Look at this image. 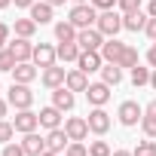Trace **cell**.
<instances>
[{
	"label": "cell",
	"mask_w": 156,
	"mask_h": 156,
	"mask_svg": "<svg viewBox=\"0 0 156 156\" xmlns=\"http://www.w3.org/2000/svg\"><path fill=\"white\" fill-rule=\"evenodd\" d=\"M76 31H83V28H95V22H98V9L95 6H89V3H76L73 9H70V19H67Z\"/></svg>",
	"instance_id": "cell-1"
},
{
	"label": "cell",
	"mask_w": 156,
	"mask_h": 156,
	"mask_svg": "<svg viewBox=\"0 0 156 156\" xmlns=\"http://www.w3.org/2000/svg\"><path fill=\"white\" fill-rule=\"evenodd\" d=\"M6 101H9V107H16V110H28V107L34 104V92H31L28 83H12Z\"/></svg>",
	"instance_id": "cell-2"
},
{
	"label": "cell",
	"mask_w": 156,
	"mask_h": 156,
	"mask_svg": "<svg viewBox=\"0 0 156 156\" xmlns=\"http://www.w3.org/2000/svg\"><path fill=\"white\" fill-rule=\"evenodd\" d=\"M95 28H98L104 37H116V34L122 31V16H119V12H113V9H104V12H98Z\"/></svg>",
	"instance_id": "cell-3"
},
{
	"label": "cell",
	"mask_w": 156,
	"mask_h": 156,
	"mask_svg": "<svg viewBox=\"0 0 156 156\" xmlns=\"http://www.w3.org/2000/svg\"><path fill=\"white\" fill-rule=\"evenodd\" d=\"M76 46H80L83 52H101L104 46V34L98 28H83L80 34H76Z\"/></svg>",
	"instance_id": "cell-4"
},
{
	"label": "cell",
	"mask_w": 156,
	"mask_h": 156,
	"mask_svg": "<svg viewBox=\"0 0 156 156\" xmlns=\"http://www.w3.org/2000/svg\"><path fill=\"white\" fill-rule=\"evenodd\" d=\"M116 116H119V122H122V126H138V122H141V116H144V107H141L138 101H122Z\"/></svg>",
	"instance_id": "cell-5"
},
{
	"label": "cell",
	"mask_w": 156,
	"mask_h": 156,
	"mask_svg": "<svg viewBox=\"0 0 156 156\" xmlns=\"http://www.w3.org/2000/svg\"><path fill=\"white\" fill-rule=\"evenodd\" d=\"M12 126H16V132H22V135L37 132V126H40V113H34L31 107H28V110H19L16 119H12Z\"/></svg>",
	"instance_id": "cell-6"
},
{
	"label": "cell",
	"mask_w": 156,
	"mask_h": 156,
	"mask_svg": "<svg viewBox=\"0 0 156 156\" xmlns=\"http://www.w3.org/2000/svg\"><path fill=\"white\" fill-rule=\"evenodd\" d=\"M64 132H67L70 141H86V135H89V119H83V116H67V119H64Z\"/></svg>",
	"instance_id": "cell-7"
},
{
	"label": "cell",
	"mask_w": 156,
	"mask_h": 156,
	"mask_svg": "<svg viewBox=\"0 0 156 156\" xmlns=\"http://www.w3.org/2000/svg\"><path fill=\"white\" fill-rule=\"evenodd\" d=\"M86 98H89V104H92V107H104V104L110 101V86H107L104 80H101V83H89Z\"/></svg>",
	"instance_id": "cell-8"
},
{
	"label": "cell",
	"mask_w": 156,
	"mask_h": 156,
	"mask_svg": "<svg viewBox=\"0 0 156 156\" xmlns=\"http://www.w3.org/2000/svg\"><path fill=\"white\" fill-rule=\"evenodd\" d=\"M9 46V52L16 55V61H31L34 58V43L28 40V37H16L12 43H6Z\"/></svg>",
	"instance_id": "cell-9"
},
{
	"label": "cell",
	"mask_w": 156,
	"mask_h": 156,
	"mask_svg": "<svg viewBox=\"0 0 156 156\" xmlns=\"http://www.w3.org/2000/svg\"><path fill=\"white\" fill-rule=\"evenodd\" d=\"M122 52H126V43H119L116 37H107V40H104V46H101V58H104V61H110V64H119Z\"/></svg>",
	"instance_id": "cell-10"
},
{
	"label": "cell",
	"mask_w": 156,
	"mask_h": 156,
	"mask_svg": "<svg viewBox=\"0 0 156 156\" xmlns=\"http://www.w3.org/2000/svg\"><path fill=\"white\" fill-rule=\"evenodd\" d=\"M55 58H58V52H55V46H49V43H37L34 46V64L37 67H49V64H55Z\"/></svg>",
	"instance_id": "cell-11"
},
{
	"label": "cell",
	"mask_w": 156,
	"mask_h": 156,
	"mask_svg": "<svg viewBox=\"0 0 156 156\" xmlns=\"http://www.w3.org/2000/svg\"><path fill=\"white\" fill-rule=\"evenodd\" d=\"M107 129H110V113H107L104 107H95V110L89 113V132L107 135Z\"/></svg>",
	"instance_id": "cell-12"
},
{
	"label": "cell",
	"mask_w": 156,
	"mask_h": 156,
	"mask_svg": "<svg viewBox=\"0 0 156 156\" xmlns=\"http://www.w3.org/2000/svg\"><path fill=\"white\" fill-rule=\"evenodd\" d=\"M37 80V64L34 61H19L16 67H12V83H34Z\"/></svg>",
	"instance_id": "cell-13"
},
{
	"label": "cell",
	"mask_w": 156,
	"mask_h": 156,
	"mask_svg": "<svg viewBox=\"0 0 156 156\" xmlns=\"http://www.w3.org/2000/svg\"><path fill=\"white\" fill-rule=\"evenodd\" d=\"M76 67H80L83 73H95L104 67V58L101 52H80V58H76Z\"/></svg>",
	"instance_id": "cell-14"
},
{
	"label": "cell",
	"mask_w": 156,
	"mask_h": 156,
	"mask_svg": "<svg viewBox=\"0 0 156 156\" xmlns=\"http://www.w3.org/2000/svg\"><path fill=\"white\" fill-rule=\"evenodd\" d=\"M67 144H70V138H67L64 129H49V135H46V150H52V153H64Z\"/></svg>",
	"instance_id": "cell-15"
},
{
	"label": "cell",
	"mask_w": 156,
	"mask_h": 156,
	"mask_svg": "<svg viewBox=\"0 0 156 156\" xmlns=\"http://www.w3.org/2000/svg\"><path fill=\"white\" fill-rule=\"evenodd\" d=\"M64 80H67V70L64 67H55V64L43 67V86L46 89H58V86H64Z\"/></svg>",
	"instance_id": "cell-16"
},
{
	"label": "cell",
	"mask_w": 156,
	"mask_h": 156,
	"mask_svg": "<svg viewBox=\"0 0 156 156\" xmlns=\"http://www.w3.org/2000/svg\"><path fill=\"white\" fill-rule=\"evenodd\" d=\"M22 147H25V156H40L46 150V138H40L37 132H28L22 138Z\"/></svg>",
	"instance_id": "cell-17"
},
{
	"label": "cell",
	"mask_w": 156,
	"mask_h": 156,
	"mask_svg": "<svg viewBox=\"0 0 156 156\" xmlns=\"http://www.w3.org/2000/svg\"><path fill=\"white\" fill-rule=\"evenodd\" d=\"M64 86H67L70 92H86V89H89V73H83L80 67H76V70H67Z\"/></svg>",
	"instance_id": "cell-18"
},
{
	"label": "cell",
	"mask_w": 156,
	"mask_h": 156,
	"mask_svg": "<svg viewBox=\"0 0 156 156\" xmlns=\"http://www.w3.org/2000/svg\"><path fill=\"white\" fill-rule=\"evenodd\" d=\"M52 104L64 113V110H73V92L67 89V86H58V89H52Z\"/></svg>",
	"instance_id": "cell-19"
},
{
	"label": "cell",
	"mask_w": 156,
	"mask_h": 156,
	"mask_svg": "<svg viewBox=\"0 0 156 156\" xmlns=\"http://www.w3.org/2000/svg\"><path fill=\"white\" fill-rule=\"evenodd\" d=\"M147 19H150V16H144L141 9H138V12H126V16H122V28L138 34V31H144V28H147Z\"/></svg>",
	"instance_id": "cell-20"
},
{
	"label": "cell",
	"mask_w": 156,
	"mask_h": 156,
	"mask_svg": "<svg viewBox=\"0 0 156 156\" xmlns=\"http://www.w3.org/2000/svg\"><path fill=\"white\" fill-rule=\"evenodd\" d=\"M40 126L43 129H61V110L52 104V107H43L40 110Z\"/></svg>",
	"instance_id": "cell-21"
},
{
	"label": "cell",
	"mask_w": 156,
	"mask_h": 156,
	"mask_svg": "<svg viewBox=\"0 0 156 156\" xmlns=\"http://www.w3.org/2000/svg\"><path fill=\"white\" fill-rule=\"evenodd\" d=\"M52 3H46V0H43V3H34L31 6V19L37 22V25H46V22H52Z\"/></svg>",
	"instance_id": "cell-22"
},
{
	"label": "cell",
	"mask_w": 156,
	"mask_h": 156,
	"mask_svg": "<svg viewBox=\"0 0 156 156\" xmlns=\"http://www.w3.org/2000/svg\"><path fill=\"white\" fill-rule=\"evenodd\" d=\"M76 34H80V31H76L70 22H58L55 25V40L58 43H76Z\"/></svg>",
	"instance_id": "cell-23"
},
{
	"label": "cell",
	"mask_w": 156,
	"mask_h": 156,
	"mask_svg": "<svg viewBox=\"0 0 156 156\" xmlns=\"http://www.w3.org/2000/svg\"><path fill=\"white\" fill-rule=\"evenodd\" d=\"M101 80H104L107 86H119V80H122V67H119V64H110V61H107V64L101 67Z\"/></svg>",
	"instance_id": "cell-24"
},
{
	"label": "cell",
	"mask_w": 156,
	"mask_h": 156,
	"mask_svg": "<svg viewBox=\"0 0 156 156\" xmlns=\"http://www.w3.org/2000/svg\"><path fill=\"white\" fill-rule=\"evenodd\" d=\"M55 52H58V58H61V61H76L83 49L76 46V43H58V46H55Z\"/></svg>",
	"instance_id": "cell-25"
},
{
	"label": "cell",
	"mask_w": 156,
	"mask_h": 156,
	"mask_svg": "<svg viewBox=\"0 0 156 156\" xmlns=\"http://www.w3.org/2000/svg\"><path fill=\"white\" fill-rule=\"evenodd\" d=\"M12 28H16V37H28V40H31V37H34V31H37V22L28 16V19H16V25H12Z\"/></svg>",
	"instance_id": "cell-26"
},
{
	"label": "cell",
	"mask_w": 156,
	"mask_h": 156,
	"mask_svg": "<svg viewBox=\"0 0 156 156\" xmlns=\"http://www.w3.org/2000/svg\"><path fill=\"white\" fill-rule=\"evenodd\" d=\"M16 64H19V61H16V55L9 52V46H6V49H0V73H12Z\"/></svg>",
	"instance_id": "cell-27"
},
{
	"label": "cell",
	"mask_w": 156,
	"mask_h": 156,
	"mask_svg": "<svg viewBox=\"0 0 156 156\" xmlns=\"http://www.w3.org/2000/svg\"><path fill=\"white\" fill-rule=\"evenodd\" d=\"M132 153H135V156H156V141H153V138L138 141V147H135Z\"/></svg>",
	"instance_id": "cell-28"
},
{
	"label": "cell",
	"mask_w": 156,
	"mask_h": 156,
	"mask_svg": "<svg viewBox=\"0 0 156 156\" xmlns=\"http://www.w3.org/2000/svg\"><path fill=\"white\" fill-rule=\"evenodd\" d=\"M141 129H144L147 138H156V113H147V110H144V116H141Z\"/></svg>",
	"instance_id": "cell-29"
},
{
	"label": "cell",
	"mask_w": 156,
	"mask_h": 156,
	"mask_svg": "<svg viewBox=\"0 0 156 156\" xmlns=\"http://www.w3.org/2000/svg\"><path fill=\"white\" fill-rule=\"evenodd\" d=\"M132 83H135V86H147V83H150V70L141 67V64H135V67H132Z\"/></svg>",
	"instance_id": "cell-30"
},
{
	"label": "cell",
	"mask_w": 156,
	"mask_h": 156,
	"mask_svg": "<svg viewBox=\"0 0 156 156\" xmlns=\"http://www.w3.org/2000/svg\"><path fill=\"white\" fill-rule=\"evenodd\" d=\"M138 64V49H132V46H126V52H122V58H119V67H135Z\"/></svg>",
	"instance_id": "cell-31"
},
{
	"label": "cell",
	"mask_w": 156,
	"mask_h": 156,
	"mask_svg": "<svg viewBox=\"0 0 156 156\" xmlns=\"http://www.w3.org/2000/svg\"><path fill=\"white\" fill-rule=\"evenodd\" d=\"M113 150H110V144L107 141H92L89 144V156H110Z\"/></svg>",
	"instance_id": "cell-32"
},
{
	"label": "cell",
	"mask_w": 156,
	"mask_h": 156,
	"mask_svg": "<svg viewBox=\"0 0 156 156\" xmlns=\"http://www.w3.org/2000/svg\"><path fill=\"white\" fill-rule=\"evenodd\" d=\"M64 156H89V147L83 141H70L67 150H64Z\"/></svg>",
	"instance_id": "cell-33"
},
{
	"label": "cell",
	"mask_w": 156,
	"mask_h": 156,
	"mask_svg": "<svg viewBox=\"0 0 156 156\" xmlns=\"http://www.w3.org/2000/svg\"><path fill=\"white\" fill-rule=\"evenodd\" d=\"M12 135H16V126H12V122H6V119H0V141L9 144V141H12Z\"/></svg>",
	"instance_id": "cell-34"
},
{
	"label": "cell",
	"mask_w": 156,
	"mask_h": 156,
	"mask_svg": "<svg viewBox=\"0 0 156 156\" xmlns=\"http://www.w3.org/2000/svg\"><path fill=\"white\" fill-rule=\"evenodd\" d=\"M116 6L122 9V16H126V12H138V9H141V0H119Z\"/></svg>",
	"instance_id": "cell-35"
},
{
	"label": "cell",
	"mask_w": 156,
	"mask_h": 156,
	"mask_svg": "<svg viewBox=\"0 0 156 156\" xmlns=\"http://www.w3.org/2000/svg\"><path fill=\"white\" fill-rule=\"evenodd\" d=\"M0 156H25V147H22V144H12V141H9V144L3 147V153H0Z\"/></svg>",
	"instance_id": "cell-36"
},
{
	"label": "cell",
	"mask_w": 156,
	"mask_h": 156,
	"mask_svg": "<svg viewBox=\"0 0 156 156\" xmlns=\"http://www.w3.org/2000/svg\"><path fill=\"white\" fill-rule=\"evenodd\" d=\"M116 3H119V0H92V6H95L98 12H104V9H113Z\"/></svg>",
	"instance_id": "cell-37"
},
{
	"label": "cell",
	"mask_w": 156,
	"mask_h": 156,
	"mask_svg": "<svg viewBox=\"0 0 156 156\" xmlns=\"http://www.w3.org/2000/svg\"><path fill=\"white\" fill-rule=\"evenodd\" d=\"M144 34H147L150 40H156V19H153V16L147 19V28H144Z\"/></svg>",
	"instance_id": "cell-38"
},
{
	"label": "cell",
	"mask_w": 156,
	"mask_h": 156,
	"mask_svg": "<svg viewBox=\"0 0 156 156\" xmlns=\"http://www.w3.org/2000/svg\"><path fill=\"white\" fill-rule=\"evenodd\" d=\"M9 43V25H0V49H6Z\"/></svg>",
	"instance_id": "cell-39"
},
{
	"label": "cell",
	"mask_w": 156,
	"mask_h": 156,
	"mask_svg": "<svg viewBox=\"0 0 156 156\" xmlns=\"http://www.w3.org/2000/svg\"><path fill=\"white\" fill-rule=\"evenodd\" d=\"M147 61H150V67H156V43L150 46V52H147Z\"/></svg>",
	"instance_id": "cell-40"
},
{
	"label": "cell",
	"mask_w": 156,
	"mask_h": 156,
	"mask_svg": "<svg viewBox=\"0 0 156 156\" xmlns=\"http://www.w3.org/2000/svg\"><path fill=\"white\" fill-rule=\"evenodd\" d=\"M34 3H37V0H16V6H22V9H31Z\"/></svg>",
	"instance_id": "cell-41"
},
{
	"label": "cell",
	"mask_w": 156,
	"mask_h": 156,
	"mask_svg": "<svg viewBox=\"0 0 156 156\" xmlns=\"http://www.w3.org/2000/svg\"><path fill=\"white\" fill-rule=\"evenodd\" d=\"M6 110H9V101H3V98H0V119L6 116Z\"/></svg>",
	"instance_id": "cell-42"
},
{
	"label": "cell",
	"mask_w": 156,
	"mask_h": 156,
	"mask_svg": "<svg viewBox=\"0 0 156 156\" xmlns=\"http://www.w3.org/2000/svg\"><path fill=\"white\" fill-rule=\"evenodd\" d=\"M147 16H153V19H156V0H150V3H147Z\"/></svg>",
	"instance_id": "cell-43"
},
{
	"label": "cell",
	"mask_w": 156,
	"mask_h": 156,
	"mask_svg": "<svg viewBox=\"0 0 156 156\" xmlns=\"http://www.w3.org/2000/svg\"><path fill=\"white\" fill-rule=\"evenodd\" d=\"M144 110H147V113H156V98H153V101H150V104H147Z\"/></svg>",
	"instance_id": "cell-44"
},
{
	"label": "cell",
	"mask_w": 156,
	"mask_h": 156,
	"mask_svg": "<svg viewBox=\"0 0 156 156\" xmlns=\"http://www.w3.org/2000/svg\"><path fill=\"white\" fill-rule=\"evenodd\" d=\"M110 156H135V153H129V150H113Z\"/></svg>",
	"instance_id": "cell-45"
},
{
	"label": "cell",
	"mask_w": 156,
	"mask_h": 156,
	"mask_svg": "<svg viewBox=\"0 0 156 156\" xmlns=\"http://www.w3.org/2000/svg\"><path fill=\"white\" fill-rule=\"evenodd\" d=\"M150 86L156 89V67H153V73H150Z\"/></svg>",
	"instance_id": "cell-46"
},
{
	"label": "cell",
	"mask_w": 156,
	"mask_h": 156,
	"mask_svg": "<svg viewBox=\"0 0 156 156\" xmlns=\"http://www.w3.org/2000/svg\"><path fill=\"white\" fill-rule=\"evenodd\" d=\"M40 156H61V153H52V150H43Z\"/></svg>",
	"instance_id": "cell-47"
},
{
	"label": "cell",
	"mask_w": 156,
	"mask_h": 156,
	"mask_svg": "<svg viewBox=\"0 0 156 156\" xmlns=\"http://www.w3.org/2000/svg\"><path fill=\"white\" fill-rule=\"evenodd\" d=\"M9 3H12V0H0V9H6V6H9Z\"/></svg>",
	"instance_id": "cell-48"
},
{
	"label": "cell",
	"mask_w": 156,
	"mask_h": 156,
	"mask_svg": "<svg viewBox=\"0 0 156 156\" xmlns=\"http://www.w3.org/2000/svg\"><path fill=\"white\" fill-rule=\"evenodd\" d=\"M46 3H52V6H61V3H64V0H46Z\"/></svg>",
	"instance_id": "cell-49"
},
{
	"label": "cell",
	"mask_w": 156,
	"mask_h": 156,
	"mask_svg": "<svg viewBox=\"0 0 156 156\" xmlns=\"http://www.w3.org/2000/svg\"><path fill=\"white\" fill-rule=\"evenodd\" d=\"M73 3H89V0H73Z\"/></svg>",
	"instance_id": "cell-50"
}]
</instances>
